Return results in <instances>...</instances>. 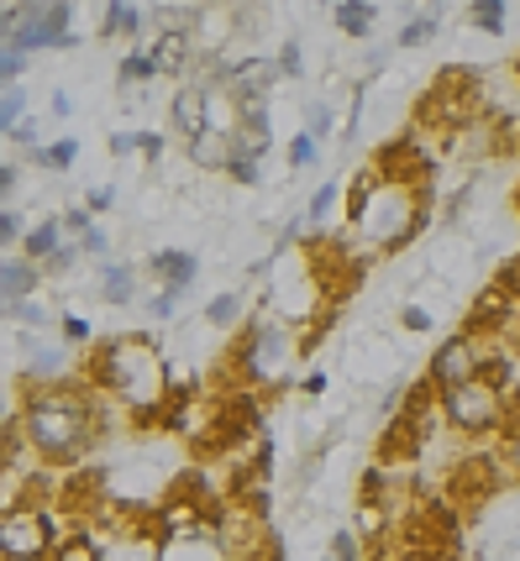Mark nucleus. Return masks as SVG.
Here are the masks:
<instances>
[{
  "label": "nucleus",
  "mask_w": 520,
  "mask_h": 561,
  "mask_svg": "<svg viewBox=\"0 0 520 561\" xmlns=\"http://www.w3.org/2000/svg\"><path fill=\"white\" fill-rule=\"evenodd\" d=\"M431 220V184L384 179L363 169L347 184V237L369 252H399Z\"/></svg>",
  "instance_id": "f257e3e1"
},
{
  "label": "nucleus",
  "mask_w": 520,
  "mask_h": 561,
  "mask_svg": "<svg viewBox=\"0 0 520 561\" xmlns=\"http://www.w3.org/2000/svg\"><path fill=\"white\" fill-rule=\"evenodd\" d=\"M90 383L111 393L126 415L137 420L169 415L173 367L152 336H111V342H100L95 357H90Z\"/></svg>",
  "instance_id": "f03ea898"
},
{
  "label": "nucleus",
  "mask_w": 520,
  "mask_h": 561,
  "mask_svg": "<svg viewBox=\"0 0 520 561\" xmlns=\"http://www.w3.org/2000/svg\"><path fill=\"white\" fill-rule=\"evenodd\" d=\"M22 431H26V446H32L43 462H75L100 431L95 389H84V383H43V389H26Z\"/></svg>",
  "instance_id": "7ed1b4c3"
},
{
  "label": "nucleus",
  "mask_w": 520,
  "mask_h": 561,
  "mask_svg": "<svg viewBox=\"0 0 520 561\" xmlns=\"http://www.w3.org/2000/svg\"><path fill=\"white\" fill-rule=\"evenodd\" d=\"M299 363V325L279 320L273 310H258L237 342V373L258 389H284Z\"/></svg>",
  "instance_id": "20e7f679"
},
{
  "label": "nucleus",
  "mask_w": 520,
  "mask_h": 561,
  "mask_svg": "<svg viewBox=\"0 0 520 561\" xmlns=\"http://www.w3.org/2000/svg\"><path fill=\"white\" fill-rule=\"evenodd\" d=\"M442 415L457 436H495L510 420V399H505V389L495 378H473L463 389L442 393Z\"/></svg>",
  "instance_id": "39448f33"
},
{
  "label": "nucleus",
  "mask_w": 520,
  "mask_h": 561,
  "mask_svg": "<svg viewBox=\"0 0 520 561\" xmlns=\"http://www.w3.org/2000/svg\"><path fill=\"white\" fill-rule=\"evenodd\" d=\"M58 551V525L43 504L0 514V561H53Z\"/></svg>",
  "instance_id": "423d86ee"
},
{
  "label": "nucleus",
  "mask_w": 520,
  "mask_h": 561,
  "mask_svg": "<svg viewBox=\"0 0 520 561\" xmlns=\"http://www.w3.org/2000/svg\"><path fill=\"white\" fill-rule=\"evenodd\" d=\"M489 363H495V352L478 342L473 331H463V336H446V342L431 352V389H437V393L463 389V383H473V378H484V373H489Z\"/></svg>",
  "instance_id": "0eeeda50"
},
{
  "label": "nucleus",
  "mask_w": 520,
  "mask_h": 561,
  "mask_svg": "<svg viewBox=\"0 0 520 561\" xmlns=\"http://www.w3.org/2000/svg\"><path fill=\"white\" fill-rule=\"evenodd\" d=\"M69 22H75V5H58V0H43V5H22V26L11 32V53L26 48H64L75 32H69Z\"/></svg>",
  "instance_id": "6e6552de"
},
{
  "label": "nucleus",
  "mask_w": 520,
  "mask_h": 561,
  "mask_svg": "<svg viewBox=\"0 0 520 561\" xmlns=\"http://www.w3.org/2000/svg\"><path fill=\"white\" fill-rule=\"evenodd\" d=\"M158 561H231L226 557V540L216 514H205L184 530H163V546H158Z\"/></svg>",
  "instance_id": "1a4fd4ad"
},
{
  "label": "nucleus",
  "mask_w": 520,
  "mask_h": 561,
  "mask_svg": "<svg viewBox=\"0 0 520 561\" xmlns=\"http://www.w3.org/2000/svg\"><path fill=\"white\" fill-rule=\"evenodd\" d=\"M37 284H43V268H37V263H26V257H0V316H5L11 305L32 299Z\"/></svg>",
  "instance_id": "9d476101"
},
{
  "label": "nucleus",
  "mask_w": 520,
  "mask_h": 561,
  "mask_svg": "<svg viewBox=\"0 0 520 561\" xmlns=\"http://www.w3.org/2000/svg\"><path fill=\"white\" fill-rule=\"evenodd\" d=\"M148 273H152V278H163V289L184 299V289L195 284L200 263H195V252H179V247H163V252H152V257H148Z\"/></svg>",
  "instance_id": "9b49d317"
},
{
  "label": "nucleus",
  "mask_w": 520,
  "mask_h": 561,
  "mask_svg": "<svg viewBox=\"0 0 520 561\" xmlns=\"http://www.w3.org/2000/svg\"><path fill=\"white\" fill-rule=\"evenodd\" d=\"M169 122H173V131H179L184 142H195L200 131H205V84H184V90H173Z\"/></svg>",
  "instance_id": "f8f14e48"
},
{
  "label": "nucleus",
  "mask_w": 520,
  "mask_h": 561,
  "mask_svg": "<svg viewBox=\"0 0 520 561\" xmlns=\"http://www.w3.org/2000/svg\"><path fill=\"white\" fill-rule=\"evenodd\" d=\"M148 53H152V64H158V73H184L200 58L195 43H190V32H158L148 43Z\"/></svg>",
  "instance_id": "ddd939ff"
},
{
  "label": "nucleus",
  "mask_w": 520,
  "mask_h": 561,
  "mask_svg": "<svg viewBox=\"0 0 520 561\" xmlns=\"http://www.w3.org/2000/svg\"><path fill=\"white\" fill-rule=\"evenodd\" d=\"M58 247H64V220L48 216V220H37V226L22 237V257H26V263H37V268H48Z\"/></svg>",
  "instance_id": "4468645a"
},
{
  "label": "nucleus",
  "mask_w": 520,
  "mask_h": 561,
  "mask_svg": "<svg viewBox=\"0 0 520 561\" xmlns=\"http://www.w3.org/2000/svg\"><path fill=\"white\" fill-rule=\"evenodd\" d=\"M100 299L105 305H132L137 299V268L132 263H105L100 268Z\"/></svg>",
  "instance_id": "2eb2a0df"
},
{
  "label": "nucleus",
  "mask_w": 520,
  "mask_h": 561,
  "mask_svg": "<svg viewBox=\"0 0 520 561\" xmlns=\"http://www.w3.org/2000/svg\"><path fill=\"white\" fill-rule=\"evenodd\" d=\"M184 158L195 169H211V173H226V158H231V142L216 137V131H200L195 142H184Z\"/></svg>",
  "instance_id": "dca6fc26"
},
{
  "label": "nucleus",
  "mask_w": 520,
  "mask_h": 561,
  "mask_svg": "<svg viewBox=\"0 0 520 561\" xmlns=\"http://www.w3.org/2000/svg\"><path fill=\"white\" fill-rule=\"evenodd\" d=\"M248 320V299L237 289H226V294H216L211 305H205V325H216V331H237Z\"/></svg>",
  "instance_id": "f3484780"
},
{
  "label": "nucleus",
  "mask_w": 520,
  "mask_h": 561,
  "mask_svg": "<svg viewBox=\"0 0 520 561\" xmlns=\"http://www.w3.org/2000/svg\"><path fill=\"white\" fill-rule=\"evenodd\" d=\"M399 357L389 342H363L352 352V373H363V378H384V373H395Z\"/></svg>",
  "instance_id": "a211bd4d"
},
{
  "label": "nucleus",
  "mask_w": 520,
  "mask_h": 561,
  "mask_svg": "<svg viewBox=\"0 0 520 561\" xmlns=\"http://www.w3.org/2000/svg\"><path fill=\"white\" fill-rule=\"evenodd\" d=\"M137 32H143V11L137 5L116 0V5L100 11V37H137Z\"/></svg>",
  "instance_id": "6ab92c4d"
},
{
  "label": "nucleus",
  "mask_w": 520,
  "mask_h": 561,
  "mask_svg": "<svg viewBox=\"0 0 520 561\" xmlns=\"http://www.w3.org/2000/svg\"><path fill=\"white\" fill-rule=\"evenodd\" d=\"M442 32V11H426V16H410V22L395 32V48L405 53V48H421V43H431Z\"/></svg>",
  "instance_id": "aec40b11"
},
{
  "label": "nucleus",
  "mask_w": 520,
  "mask_h": 561,
  "mask_svg": "<svg viewBox=\"0 0 520 561\" xmlns=\"http://www.w3.org/2000/svg\"><path fill=\"white\" fill-rule=\"evenodd\" d=\"M331 16H337V26H342L347 37H369L373 22H378V11H373V5H363V0H342Z\"/></svg>",
  "instance_id": "412c9836"
},
{
  "label": "nucleus",
  "mask_w": 520,
  "mask_h": 561,
  "mask_svg": "<svg viewBox=\"0 0 520 561\" xmlns=\"http://www.w3.org/2000/svg\"><path fill=\"white\" fill-rule=\"evenodd\" d=\"M152 73H158L152 53L148 48H132L122 58V69H116V84H122V90H132V84H143V79H152Z\"/></svg>",
  "instance_id": "4be33fe9"
},
{
  "label": "nucleus",
  "mask_w": 520,
  "mask_h": 561,
  "mask_svg": "<svg viewBox=\"0 0 520 561\" xmlns=\"http://www.w3.org/2000/svg\"><path fill=\"white\" fill-rule=\"evenodd\" d=\"M32 158V169H69L79 158V142L75 137H64V142H53V147H37V152H26Z\"/></svg>",
  "instance_id": "5701e85b"
},
{
  "label": "nucleus",
  "mask_w": 520,
  "mask_h": 561,
  "mask_svg": "<svg viewBox=\"0 0 520 561\" xmlns=\"http://www.w3.org/2000/svg\"><path fill=\"white\" fill-rule=\"evenodd\" d=\"M468 22L478 26V32H489V37L505 32V0H478V5L468 11Z\"/></svg>",
  "instance_id": "b1692460"
},
{
  "label": "nucleus",
  "mask_w": 520,
  "mask_h": 561,
  "mask_svg": "<svg viewBox=\"0 0 520 561\" xmlns=\"http://www.w3.org/2000/svg\"><path fill=\"white\" fill-rule=\"evenodd\" d=\"M337 199H342V184H337V179H326L321 190L310 195V205H305V216H310L316 226H321V220L331 216V210H337Z\"/></svg>",
  "instance_id": "393cba45"
},
{
  "label": "nucleus",
  "mask_w": 520,
  "mask_h": 561,
  "mask_svg": "<svg viewBox=\"0 0 520 561\" xmlns=\"http://www.w3.org/2000/svg\"><path fill=\"white\" fill-rule=\"evenodd\" d=\"M299 131H305V137H316V142H321L326 131H331V105H326L321 95L305 100V126H299Z\"/></svg>",
  "instance_id": "a878e982"
},
{
  "label": "nucleus",
  "mask_w": 520,
  "mask_h": 561,
  "mask_svg": "<svg viewBox=\"0 0 520 561\" xmlns=\"http://www.w3.org/2000/svg\"><path fill=\"white\" fill-rule=\"evenodd\" d=\"M495 289L505 294V299H516V305H520V252H510V257H499Z\"/></svg>",
  "instance_id": "bb28decb"
},
{
  "label": "nucleus",
  "mask_w": 520,
  "mask_h": 561,
  "mask_svg": "<svg viewBox=\"0 0 520 561\" xmlns=\"http://www.w3.org/2000/svg\"><path fill=\"white\" fill-rule=\"evenodd\" d=\"M399 325H405V331H431L437 316H431L426 305H416V299H399Z\"/></svg>",
  "instance_id": "cd10ccee"
},
{
  "label": "nucleus",
  "mask_w": 520,
  "mask_h": 561,
  "mask_svg": "<svg viewBox=\"0 0 520 561\" xmlns=\"http://www.w3.org/2000/svg\"><path fill=\"white\" fill-rule=\"evenodd\" d=\"M363 557V536H358V530H337V536H331V557L326 561H358Z\"/></svg>",
  "instance_id": "c85d7f7f"
},
{
  "label": "nucleus",
  "mask_w": 520,
  "mask_h": 561,
  "mask_svg": "<svg viewBox=\"0 0 520 561\" xmlns=\"http://www.w3.org/2000/svg\"><path fill=\"white\" fill-rule=\"evenodd\" d=\"M316 158H321V142L305 137V131H295V142H290V169H310Z\"/></svg>",
  "instance_id": "c756f323"
},
{
  "label": "nucleus",
  "mask_w": 520,
  "mask_h": 561,
  "mask_svg": "<svg viewBox=\"0 0 520 561\" xmlns=\"http://www.w3.org/2000/svg\"><path fill=\"white\" fill-rule=\"evenodd\" d=\"M53 561H100V546L95 540H84V536H75V540H64V546L53 551Z\"/></svg>",
  "instance_id": "7c9ffc66"
},
{
  "label": "nucleus",
  "mask_w": 520,
  "mask_h": 561,
  "mask_svg": "<svg viewBox=\"0 0 520 561\" xmlns=\"http://www.w3.org/2000/svg\"><path fill=\"white\" fill-rule=\"evenodd\" d=\"M5 316H11V320H22V325H48L53 310H48V305H37V299H22V305H11Z\"/></svg>",
  "instance_id": "2f4dec72"
},
{
  "label": "nucleus",
  "mask_w": 520,
  "mask_h": 561,
  "mask_svg": "<svg viewBox=\"0 0 520 561\" xmlns=\"http://www.w3.org/2000/svg\"><path fill=\"white\" fill-rule=\"evenodd\" d=\"M226 179H231V184H258V158L231 152V158H226Z\"/></svg>",
  "instance_id": "473e14b6"
},
{
  "label": "nucleus",
  "mask_w": 520,
  "mask_h": 561,
  "mask_svg": "<svg viewBox=\"0 0 520 561\" xmlns=\"http://www.w3.org/2000/svg\"><path fill=\"white\" fill-rule=\"evenodd\" d=\"M22 69H26V58L22 53H0V90H11V84H16V79H22Z\"/></svg>",
  "instance_id": "72a5a7b5"
},
{
  "label": "nucleus",
  "mask_w": 520,
  "mask_h": 561,
  "mask_svg": "<svg viewBox=\"0 0 520 561\" xmlns=\"http://www.w3.org/2000/svg\"><path fill=\"white\" fill-rule=\"evenodd\" d=\"M22 237H26V231H22V216H16V210H0V252H5V247H16Z\"/></svg>",
  "instance_id": "f704fd0d"
},
{
  "label": "nucleus",
  "mask_w": 520,
  "mask_h": 561,
  "mask_svg": "<svg viewBox=\"0 0 520 561\" xmlns=\"http://www.w3.org/2000/svg\"><path fill=\"white\" fill-rule=\"evenodd\" d=\"M279 73H290V79H299V73H305V58H299V43H295V37L279 48Z\"/></svg>",
  "instance_id": "c9c22d12"
},
{
  "label": "nucleus",
  "mask_w": 520,
  "mask_h": 561,
  "mask_svg": "<svg viewBox=\"0 0 520 561\" xmlns=\"http://www.w3.org/2000/svg\"><path fill=\"white\" fill-rule=\"evenodd\" d=\"M79 252H90V257H111V237H105L100 226H90V231L79 237Z\"/></svg>",
  "instance_id": "e433bc0d"
},
{
  "label": "nucleus",
  "mask_w": 520,
  "mask_h": 561,
  "mask_svg": "<svg viewBox=\"0 0 520 561\" xmlns=\"http://www.w3.org/2000/svg\"><path fill=\"white\" fill-rule=\"evenodd\" d=\"M11 142H16V147H26V152H37V147H43V126L32 122V116H26V122L16 126V131H11Z\"/></svg>",
  "instance_id": "4c0bfd02"
},
{
  "label": "nucleus",
  "mask_w": 520,
  "mask_h": 561,
  "mask_svg": "<svg viewBox=\"0 0 520 561\" xmlns=\"http://www.w3.org/2000/svg\"><path fill=\"white\" fill-rule=\"evenodd\" d=\"M79 257H84V252H79V242H64L58 252H53V263H48L43 273H69V268L79 263Z\"/></svg>",
  "instance_id": "58836bf2"
},
{
  "label": "nucleus",
  "mask_w": 520,
  "mask_h": 561,
  "mask_svg": "<svg viewBox=\"0 0 520 561\" xmlns=\"http://www.w3.org/2000/svg\"><path fill=\"white\" fill-rule=\"evenodd\" d=\"M22 26V5H0V53L11 48V32Z\"/></svg>",
  "instance_id": "ea45409f"
},
{
  "label": "nucleus",
  "mask_w": 520,
  "mask_h": 561,
  "mask_svg": "<svg viewBox=\"0 0 520 561\" xmlns=\"http://www.w3.org/2000/svg\"><path fill=\"white\" fill-rule=\"evenodd\" d=\"M111 205H116V190H111V184H95V190L84 195V210H90V216H100V210H111Z\"/></svg>",
  "instance_id": "a19ab883"
},
{
  "label": "nucleus",
  "mask_w": 520,
  "mask_h": 561,
  "mask_svg": "<svg viewBox=\"0 0 520 561\" xmlns=\"http://www.w3.org/2000/svg\"><path fill=\"white\" fill-rule=\"evenodd\" d=\"M173 310H179V294H169V289L152 294V305H148V316H152V320H173Z\"/></svg>",
  "instance_id": "79ce46f5"
},
{
  "label": "nucleus",
  "mask_w": 520,
  "mask_h": 561,
  "mask_svg": "<svg viewBox=\"0 0 520 561\" xmlns=\"http://www.w3.org/2000/svg\"><path fill=\"white\" fill-rule=\"evenodd\" d=\"M137 152H143L148 163H158V158H163V137H158V131H137Z\"/></svg>",
  "instance_id": "37998d69"
},
{
  "label": "nucleus",
  "mask_w": 520,
  "mask_h": 561,
  "mask_svg": "<svg viewBox=\"0 0 520 561\" xmlns=\"http://www.w3.org/2000/svg\"><path fill=\"white\" fill-rule=\"evenodd\" d=\"M299 393H310V399H321V393H326V373H321V367H310V373L299 378Z\"/></svg>",
  "instance_id": "c03bdc74"
},
{
  "label": "nucleus",
  "mask_w": 520,
  "mask_h": 561,
  "mask_svg": "<svg viewBox=\"0 0 520 561\" xmlns=\"http://www.w3.org/2000/svg\"><path fill=\"white\" fill-rule=\"evenodd\" d=\"M64 231L84 237V231H90V210H84V205H79V210H69V216H64Z\"/></svg>",
  "instance_id": "a18cd8bd"
},
{
  "label": "nucleus",
  "mask_w": 520,
  "mask_h": 561,
  "mask_svg": "<svg viewBox=\"0 0 520 561\" xmlns=\"http://www.w3.org/2000/svg\"><path fill=\"white\" fill-rule=\"evenodd\" d=\"M64 336H69V342H90V320L69 316V320H64Z\"/></svg>",
  "instance_id": "49530a36"
},
{
  "label": "nucleus",
  "mask_w": 520,
  "mask_h": 561,
  "mask_svg": "<svg viewBox=\"0 0 520 561\" xmlns=\"http://www.w3.org/2000/svg\"><path fill=\"white\" fill-rule=\"evenodd\" d=\"M111 152H116V158L137 152V131H116V137H111Z\"/></svg>",
  "instance_id": "de8ad7c7"
},
{
  "label": "nucleus",
  "mask_w": 520,
  "mask_h": 561,
  "mask_svg": "<svg viewBox=\"0 0 520 561\" xmlns=\"http://www.w3.org/2000/svg\"><path fill=\"white\" fill-rule=\"evenodd\" d=\"M16 179H22V173L11 169V163H0V199L11 195V190H16Z\"/></svg>",
  "instance_id": "09e8293b"
},
{
  "label": "nucleus",
  "mask_w": 520,
  "mask_h": 561,
  "mask_svg": "<svg viewBox=\"0 0 520 561\" xmlns=\"http://www.w3.org/2000/svg\"><path fill=\"white\" fill-rule=\"evenodd\" d=\"M69 111H75V100H69L64 90H58V95H53V116H69Z\"/></svg>",
  "instance_id": "8fccbe9b"
},
{
  "label": "nucleus",
  "mask_w": 520,
  "mask_h": 561,
  "mask_svg": "<svg viewBox=\"0 0 520 561\" xmlns=\"http://www.w3.org/2000/svg\"><path fill=\"white\" fill-rule=\"evenodd\" d=\"M510 69H516V79H520V53H516V64H510Z\"/></svg>",
  "instance_id": "3c124183"
},
{
  "label": "nucleus",
  "mask_w": 520,
  "mask_h": 561,
  "mask_svg": "<svg viewBox=\"0 0 520 561\" xmlns=\"http://www.w3.org/2000/svg\"><path fill=\"white\" fill-rule=\"evenodd\" d=\"M0 420H5V399H0ZM0 431H5V425H0Z\"/></svg>",
  "instance_id": "603ef678"
}]
</instances>
